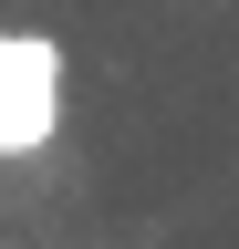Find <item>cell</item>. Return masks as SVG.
<instances>
[{"label": "cell", "mask_w": 239, "mask_h": 249, "mask_svg": "<svg viewBox=\"0 0 239 249\" xmlns=\"http://www.w3.org/2000/svg\"><path fill=\"white\" fill-rule=\"evenodd\" d=\"M52 93H63V52L32 31H0V156L52 145Z\"/></svg>", "instance_id": "1"}]
</instances>
